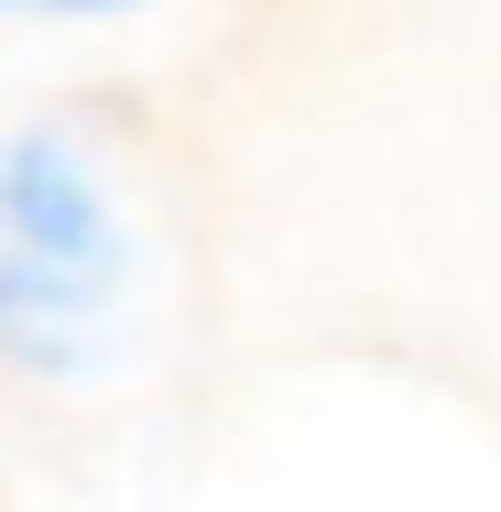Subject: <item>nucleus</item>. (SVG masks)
I'll use <instances>...</instances> for the list:
<instances>
[{"instance_id": "f257e3e1", "label": "nucleus", "mask_w": 501, "mask_h": 512, "mask_svg": "<svg viewBox=\"0 0 501 512\" xmlns=\"http://www.w3.org/2000/svg\"><path fill=\"white\" fill-rule=\"evenodd\" d=\"M0 229L33 273H55L66 295H88L109 273V207L88 186V164L66 142H11L0 153Z\"/></svg>"}, {"instance_id": "f03ea898", "label": "nucleus", "mask_w": 501, "mask_h": 512, "mask_svg": "<svg viewBox=\"0 0 501 512\" xmlns=\"http://www.w3.org/2000/svg\"><path fill=\"white\" fill-rule=\"evenodd\" d=\"M44 11H109V0H44Z\"/></svg>"}]
</instances>
